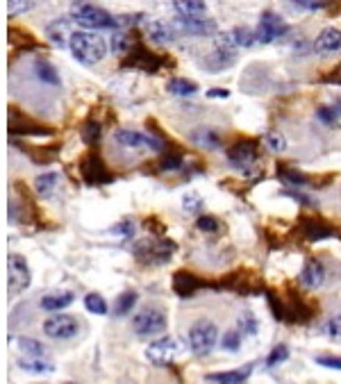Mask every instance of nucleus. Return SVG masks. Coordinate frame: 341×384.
<instances>
[{
    "mask_svg": "<svg viewBox=\"0 0 341 384\" xmlns=\"http://www.w3.org/2000/svg\"><path fill=\"white\" fill-rule=\"evenodd\" d=\"M68 48L73 57L84 66H94L108 55V44L96 32H73L68 37Z\"/></svg>",
    "mask_w": 341,
    "mask_h": 384,
    "instance_id": "f257e3e1",
    "label": "nucleus"
},
{
    "mask_svg": "<svg viewBox=\"0 0 341 384\" xmlns=\"http://www.w3.org/2000/svg\"><path fill=\"white\" fill-rule=\"evenodd\" d=\"M71 18L84 30H114L118 25V21L108 10H103L101 5L91 3V0H75L71 5Z\"/></svg>",
    "mask_w": 341,
    "mask_h": 384,
    "instance_id": "f03ea898",
    "label": "nucleus"
},
{
    "mask_svg": "<svg viewBox=\"0 0 341 384\" xmlns=\"http://www.w3.org/2000/svg\"><path fill=\"white\" fill-rule=\"evenodd\" d=\"M177 251V244L170 239L157 237V239H144L134 246V259L144 266H162L173 257V253Z\"/></svg>",
    "mask_w": 341,
    "mask_h": 384,
    "instance_id": "7ed1b4c3",
    "label": "nucleus"
},
{
    "mask_svg": "<svg viewBox=\"0 0 341 384\" xmlns=\"http://www.w3.org/2000/svg\"><path fill=\"white\" fill-rule=\"evenodd\" d=\"M218 344V328L207 318H201L189 328V348L196 357H207Z\"/></svg>",
    "mask_w": 341,
    "mask_h": 384,
    "instance_id": "20e7f679",
    "label": "nucleus"
},
{
    "mask_svg": "<svg viewBox=\"0 0 341 384\" xmlns=\"http://www.w3.org/2000/svg\"><path fill=\"white\" fill-rule=\"evenodd\" d=\"M7 130L12 137H53L51 127L37 123L16 107H10V112H7Z\"/></svg>",
    "mask_w": 341,
    "mask_h": 384,
    "instance_id": "39448f33",
    "label": "nucleus"
},
{
    "mask_svg": "<svg viewBox=\"0 0 341 384\" xmlns=\"http://www.w3.org/2000/svg\"><path fill=\"white\" fill-rule=\"evenodd\" d=\"M121 66L123 68H137V71H144V73H157V71L164 66V57L151 53L139 39H134L132 48L127 51L125 60L121 62Z\"/></svg>",
    "mask_w": 341,
    "mask_h": 384,
    "instance_id": "423d86ee",
    "label": "nucleus"
},
{
    "mask_svg": "<svg viewBox=\"0 0 341 384\" xmlns=\"http://www.w3.org/2000/svg\"><path fill=\"white\" fill-rule=\"evenodd\" d=\"M80 175H82L84 182L91 184V187H101V184H110V182L116 180V175L108 168L105 159L94 151L87 153L80 159Z\"/></svg>",
    "mask_w": 341,
    "mask_h": 384,
    "instance_id": "0eeeda50",
    "label": "nucleus"
},
{
    "mask_svg": "<svg viewBox=\"0 0 341 384\" xmlns=\"http://www.w3.org/2000/svg\"><path fill=\"white\" fill-rule=\"evenodd\" d=\"M166 325V311L160 307H146L132 318V330L137 332V337H155V334L164 332Z\"/></svg>",
    "mask_w": 341,
    "mask_h": 384,
    "instance_id": "6e6552de",
    "label": "nucleus"
},
{
    "mask_svg": "<svg viewBox=\"0 0 341 384\" xmlns=\"http://www.w3.org/2000/svg\"><path fill=\"white\" fill-rule=\"evenodd\" d=\"M298 232H301V237H305L307 241H314V244L316 241L341 237L335 225L325 223L321 216H310V214H303L301 218H298Z\"/></svg>",
    "mask_w": 341,
    "mask_h": 384,
    "instance_id": "1a4fd4ad",
    "label": "nucleus"
},
{
    "mask_svg": "<svg viewBox=\"0 0 341 384\" xmlns=\"http://www.w3.org/2000/svg\"><path fill=\"white\" fill-rule=\"evenodd\" d=\"M114 141H116L118 146L127 148V151H144V148H151V151H166V141H162L157 137H148V134H141L137 130H116L114 132Z\"/></svg>",
    "mask_w": 341,
    "mask_h": 384,
    "instance_id": "9d476101",
    "label": "nucleus"
},
{
    "mask_svg": "<svg viewBox=\"0 0 341 384\" xmlns=\"http://www.w3.org/2000/svg\"><path fill=\"white\" fill-rule=\"evenodd\" d=\"M32 282L30 266H27V259L23 255L12 253L7 257V284H10V294H18V291H25Z\"/></svg>",
    "mask_w": 341,
    "mask_h": 384,
    "instance_id": "9b49d317",
    "label": "nucleus"
},
{
    "mask_svg": "<svg viewBox=\"0 0 341 384\" xmlns=\"http://www.w3.org/2000/svg\"><path fill=\"white\" fill-rule=\"evenodd\" d=\"M227 162L237 168L253 166L260 157V141L257 139H239L227 148Z\"/></svg>",
    "mask_w": 341,
    "mask_h": 384,
    "instance_id": "f8f14e48",
    "label": "nucleus"
},
{
    "mask_svg": "<svg viewBox=\"0 0 341 384\" xmlns=\"http://www.w3.org/2000/svg\"><path fill=\"white\" fill-rule=\"evenodd\" d=\"M77 330H80V323H77V318L71 314H55L44 321V334L51 339H57V341L73 339Z\"/></svg>",
    "mask_w": 341,
    "mask_h": 384,
    "instance_id": "ddd939ff",
    "label": "nucleus"
},
{
    "mask_svg": "<svg viewBox=\"0 0 341 384\" xmlns=\"http://www.w3.org/2000/svg\"><path fill=\"white\" fill-rule=\"evenodd\" d=\"M289 32V25L284 23V18L278 16L273 12H264L260 16V25H257V41L260 44H271V41L284 37Z\"/></svg>",
    "mask_w": 341,
    "mask_h": 384,
    "instance_id": "4468645a",
    "label": "nucleus"
},
{
    "mask_svg": "<svg viewBox=\"0 0 341 384\" xmlns=\"http://www.w3.org/2000/svg\"><path fill=\"white\" fill-rule=\"evenodd\" d=\"M175 355H177V344H175V339H170V337H162L146 348L148 361H153V364H157V366L170 364Z\"/></svg>",
    "mask_w": 341,
    "mask_h": 384,
    "instance_id": "2eb2a0df",
    "label": "nucleus"
},
{
    "mask_svg": "<svg viewBox=\"0 0 341 384\" xmlns=\"http://www.w3.org/2000/svg\"><path fill=\"white\" fill-rule=\"evenodd\" d=\"M314 53L323 57H332L341 53V30H337V27H325V30L318 32V37L314 39Z\"/></svg>",
    "mask_w": 341,
    "mask_h": 384,
    "instance_id": "dca6fc26",
    "label": "nucleus"
},
{
    "mask_svg": "<svg viewBox=\"0 0 341 384\" xmlns=\"http://www.w3.org/2000/svg\"><path fill=\"white\" fill-rule=\"evenodd\" d=\"M205 287V282L191 271H175L173 273V291L180 298H191Z\"/></svg>",
    "mask_w": 341,
    "mask_h": 384,
    "instance_id": "f3484780",
    "label": "nucleus"
},
{
    "mask_svg": "<svg viewBox=\"0 0 341 384\" xmlns=\"http://www.w3.org/2000/svg\"><path fill=\"white\" fill-rule=\"evenodd\" d=\"M323 280H325V268H323L321 261H318V259H307V261H305L303 273H301L303 287L316 289V287H321Z\"/></svg>",
    "mask_w": 341,
    "mask_h": 384,
    "instance_id": "a211bd4d",
    "label": "nucleus"
},
{
    "mask_svg": "<svg viewBox=\"0 0 341 384\" xmlns=\"http://www.w3.org/2000/svg\"><path fill=\"white\" fill-rule=\"evenodd\" d=\"M173 7L180 18H207L205 0H173Z\"/></svg>",
    "mask_w": 341,
    "mask_h": 384,
    "instance_id": "6ab92c4d",
    "label": "nucleus"
},
{
    "mask_svg": "<svg viewBox=\"0 0 341 384\" xmlns=\"http://www.w3.org/2000/svg\"><path fill=\"white\" fill-rule=\"evenodd\" d=\"M253 373V364H246L234 371H223V373H212L207 375V382L212 384H244Z\"/></svg>",
    "mask_w": 341,
    "mask_h": 384,
    "instance_id": "aec40b11",
    "label": "nucleus"
},
{
    "mask_svg": "<svg viewBox=\"0 0 341 384\" xmlns=\"http://www.w3.org/2000/svg\"><path fill=\"white\" fill-rule=\"evenodd\" d=\"M21 151H25V155L30 157L34 164H53V162L57 159V155H60L62 146L55 144V146H21Z\"/></svg>",
    "mask_w": 341,
    "mask_h": 384,
    "instance_id": "412c9836",
    "label": "nucleus"
},
{
    "mask_svg": "<svg viewBox=\"0 0 341 384\" xmlns=\"http://www.w3.org/2000/svg\"><path fill=\"white\" fill-rule=\"evenodd\" d=\"M177 25L182 30H187V34H212L216 32V23L210 18H180L177 16Z\"/></svg>",
    "mask_w": 341,
    "mask_h": 384,
    "instance_id": "4be33fe9",
    "label": "nucleus"
},
{
    "mask_svg": "<svg viewBox=\"0 0 341 384\" xmlns=\"http://www.w3.org/2000/svg\"><path fill=\"white\" fill-rule=\"evenodd\" d=\"M234 60H237V51L232 48H214V53L207 57V66L210 71H223L227 66H232Z\"/></svg>",
    "mask_w": 341,
    "mask_h": 384,
    "instance_id": "5701e85b",
    "label": "nucleus"
},
{
    "mask_svg": "<svg viewBox=\"0 0 341 384\" xmlns=\"http://www.w3.org/2000/svg\"><path fill=\"white\" fill-rule=\"evenodd\" d=\"M148 37H151L155 44L166 46L175 39V32L168 23H164V21H153V23H148Z\"/></svg>",
    "mask_w": 341,
    "mask_h": 384,
    "instance_id": "b1692460",
    "label": "nucleus"
},
{
    "mask_svg": "<svg viewBox=\"0 0 341 384\" xmlns=\"http://www.w3.org/2000/svg\"><path fill=\"white\" fill-rule=\"evenodd\" d=\"M75 300V296L71 291H60V294H48L41 298V309L46 311H60L64 307H68L71 303Z\"/></svg>",
    "mask_w": 341,
    "mask_h": 384,
    "instance_id": "393cba45",
    "label": "nucleus"
},
{
    "mask_svg": "<svg viewBox=\"0 0 341 384\" xmlns=\"http://www.w3.org/2000/svg\"><path fill=\"white\" fill-rule=\"evenodd\" d=\"M191 141L198 146V148H205V151H216L218 146H221V137L210 130V127H201V130H196L191 134Z\"/></svg>",
    "mask_w": 341,
    "mask_h": 384,
    "instance_id": "a878e982",
    "label": "nucleus"
},
{
    "mask_svg": "<svg viewBox=\"0 0 341 384\" xmlns=\"http://www.w3.org/2000/svg\"><path fill=\"white\" fill-rule=\"evenodd\" d=\"M137 300H139L137 291H132V289L123 291V294L116 298V303H114V316H127L134 305H137Z\"/></svg>",
    "mask_w": 341,
    "mask_h": 384,
    "instance_id": "bb28decb",
    "label": "nucleus"
},
{
    "mask_svg": "<svg viewBox=\"0 0 341 384\" xmlns=\"http://www.w3.org/2000/svg\"><path fill=\"white\" fill-rule=\"evenodd\" d=\"M184 164V155L180 151H170L164 153L162 157L157 159V170L160 173H170V170H180Z\"/></svg>",
    "mask_w": 341,
    "mask_h": 384,
    "instance_id": "cd10ccee",
    "label": "nucleus"
},
{
    "mask_svg": "<svg viewBox=\"0 0 341 384\" xmlns=\"http://www.w3.org/2000/svg\"><path fill=\"white\" fill-rule=\"evenodd\" d=\"M82 141L87 146H98V141H101V134H103V125L98 123L96 118H89V120H84L82 123Z\"/></svg>",
    "mask_w": 341,
    "mask_h": 384,
    "instance_id": "c85d7f7f",
    "label": "nucleus"
},
{
    "mask_svg": "<svg viewBox=\"0 0 341 384\" xmlns=\"http://www.w3.org/2000/svg\"><path fill=\"white\" fill-rule=\"evenodd\" d=\"M278 177L284 182H289V184H294V187H305V184H314V180H310L307 175L301 173V170H294V168H289V166H284L280 164L278 166Z\"/></svg>",
    "mask_w": 341,
    "mask_h": 384,
    "instance_id": "c756f323",
    "label": "nucleus"
},
{
    "mask_svg": "<svg viewBox=\"0 0 341 384\" xmlns=\"http://www.w3.org/2000/svg\"><path fill=\"white\" fill-rule=\"evenodd\" d=\"M34 68H37V77L41 82L51 84V87H57V84H60V73H57L51 62L39 60L37 64H34Z\"/></svg>",
    "mask_w": 341,
    "mask_h": 384,
    "instance_id": "7c9ffc66",
    "label": "nucleus"
},
{
    "mask_svg": "<svg viewBox=\"0 0 341 384\" xmlns=\"http://www.w3.org/2000/svg\"><path fill=\"white\" fill-rule=\"evenodd\" d=\"M166 89L173 96H194L198 91V84L191 80H182V77H173V80H168Z\"/></svg>",
    "mask_w": 341,
    "mask_h": 384,
    "instance_id": "2f4dec72",
    "label": "nucleus"
},
{
    "mask_svg": "<svg viewBox=\"0 0 341 384\" xmlns=\"http://www.w3.org/2000/svg\"><path fill=\"white\" fill-rule=\"evenodd\" d=\"M221 220L216 216H210V214H201L196 218V230L198 232H205V234H218L221 232Z\"/></svg>",
    "mask_w": 341,
    "mask_h": 384,
    "instance_id": "473e14b6",
    "label": "nucleus"
},
{
    "mask_svg": "<svg viewBox=\"0 0 341 384\" xmlns=\"http://www.w3.org/2000/svg\"><path fill=\"white\" fill-rule=\"evenodd\" d=\"M84 307H87V311H91V314H98V316H105L110 309L101 294H87L84 296Z\"/></svg>",
    "mask_w": 341,
    "mask_h": 384,
    "instance_id": "72a5a7b5",
    "label": "nucleus"
},
{
    "mask_svg": "<svg viewBox=\"0 0 341 384\" xmlns=\"http://www.w3.org/2000/svg\"><path fill=\"white\" fill-rule=\"evenodd\" d=\"M18 348L23 353H27L30 355V357H44L46 355V346L41 344V341H37V339H30V337H21L18 339Z\"/></svg>",
    "mask_w": 341,
    "mask_h": 384,
    "instance_id": "f704fd0d",
    "label": "nucleus"
},
{
    "mask_svg": "<svg viewBox=\"0 0 341 384\" xmlns=\"http://www.w3.org/2000/svg\"><path fill=\"white\" fill-rule=\"evenodd\" d=\"M57 173H44V175H39L37 177V182H34V189H37V194L41 198H46V196H51L53 194V189H55V184H57Z\"/></svg>",
    "mask_w": 341,
    "mask_h": 384,
    "instance_id": "c9c22d12",
    "label": "nucleus"
},
{
    "mask_svg": "<svg viewBox=\"0 0 341 384\" xmlns=\"http://www.w3.org/2000/svg\"><path fill=\"white\" fill-rule=\"evenodd\" d=\"M18 366L23 368V371H30V373H53L55 366L48 364V361L39 359V357H32V359H21Z\"/></svg>",
    "mask_w": 341,
    "mask_h": 384,
    "instance_id": "e433bc0d",
    "label": "nucleus"
},
{
    "mask_svg": "<svg viewBox=\"0 0 341 384\" xmlns=\"http://www.w3.org/2000/svg\"><path fill=\"white\" fill-rule=\"evenodd\" d=\"M316 118L321 120L323 125H328V127H339L341 125L339 114H337L335 107H332V105H323V107H318L316 110Z\"/></svg>",
    "mask_w": 341,
    "mask_h": 384,
    "instance_id": "4c0bfd02",
    "label": "nucleus"
},
{
    "mask_svg": "<svg viewBox=\"0 0 341 384\" xmlns=\"http://www.w3.org/2000/svg\"><path fill=\"white\" fill-rule=\"evenodd\" d=\"M48 37L53 39L55 46H66V21H55V23H51V27H48Z\"/></svg>",
    "mask_w": 341,
    "mask_h": 384,
    "instance_id": "58836bf2",
    "label": "nucleus"
},
{
    "mask_svg": "<svg viewBox=\"0 0 341 384\" xmlns=\"http://www.w3.org/2000/svg\"><path fill=\"white\" fill-rule=\"evenodd\" d=\"M232 34H234V41H237L239 48H251L255 41H257V32L248 30V27H234Z\"/></svg>",
    "mask_w": 341,
    "mask_h": 384,
    "instance_id": "ea45409f",
    "label": "nucleus"
},
{
    "mask_svg": "<svg viewBox=\"0 0 341 384\" xmlns=\"http://www.w3.org/2000/svg\"><path fill=\"white\" fill-rule=\"evenodd\" d=\"M34 7V0H7V16H21V14L30 12Z\"/></svg>",
    "mask_w": 341,
    "mask_h": 384,
    "instance_id": "a19ab883",
    "label": "nucleus"
},
{
    "mask_svg": "<svg viewBox=\"0 0 341 384\" xmlns=\"http://www.w3.org/2000/svg\"><path fill=\"white\" fill-rule=\"evenodd\" d=\"M182 207L187 214H201L203 209V198L196 194V191H189V194H184L182 198Z\"/></svg>",
    "mask_w": 341,
    "mask_h": 384,
    "instance_id": "79ce46f5",
    "label": "nucleus"
},
{
    "mask_svg": "<svg viewBox=\"0 0 341 384\" xmlns=\"http://www.w3.org/2000/svg\"><path fill=\"white\" fill-rule=\"evenodd\" d=\"M264 144H266L268 151H273V153H284V151H287V141H284V137L280 132H268L264 137Z\"/></svg>",
    "mask_w": 341,
    "mask_h": 384,
    "instance_id": "37998d69",
    "label": "nucleus"
},
{
    "mask_svg": "<svg viewBox=\"0 0 341 384\" xmlns=\"http://www.w3.org/2000/svg\"><path fill=\"white\" fill-rule=\"evenodd\" d=\"M289 357V348L284 346V344H280V346H275L273 350H271V355H268L266 357V366L268 368H273L275 364H282L284 359Z\"/></svg>",
    "mask_w": 341,
    "mask_h": 384,
    "instance_id": "c03bdc74",
    "label": "nucleus"
},
{
    "mask_svg": "<svg viewBox=\"0 0 341 384\" xmlns=\"http://www.w3.org/2000/svg\"><path fill=\"white\" fill-rule=\"evenodd\" d=\"M221 346L225 348V350H239V346H241V332L239 330H230V332H225L223 334V341H221Z\"/></svg>",
    "mask_w": 341,
    "mask_h": 384,
    "instance_id": "a18cd8bd",
    "label": "nucleus"
},
{
    "mask_svg": "<svg viewBox=\"0 0 341 384\" xmlns=\"http://www.w3.org/2000/svg\"><path fill=\"white\" fill-rule=\"evenodd\" d=\"M132 232H134V225H132V220H121L118 225H114L112 227V234H116V237H132Z\"/></svg>",
    "mask_w": 341,
    "mask_h": 384,
    "instance_id": "49530a36",
    "label": "nucleus"
},
{
    "mask_svg": "<svg viewBox=\"0 0 341 384\" xmlns=\"http://www.w3.org/2000/svg\"><path fill=\"white\" fill-rule=\"evenodd\" d=\"M239 328H241V334H255L257 332V321H255V318L248 314V316H244V318H239Z\"/></svg>",
    "mask_w": 341,
    "mask_h": 384,
    "instance_id": "de8ad7c7",
    "label": "nucleus"
},
{
    "mask_svg": "<svg viewBox=\"0 0 341 384\" xmlns=\"http://www.w3.org/2000/svg\"><path fill=\"white\" fill-rule=\"evenodd\" d=\"M325 332H328L332 339H341V314L330 318L328 325H325Z\"/></svg>",
    "mask_w": 341,
    "mask_h": 384,
    "instance_id": "09e8293b",
    "label": "nucleus"
},
{
    "mask_svg": "<svg viewBox=\"0 0 341 384\" xmlns=\"http://www.w3.org/2000/svg\"><path fill=\"white\" fill-rule=\"evenodd\" d=\"M316 364H321L325 368H335V371H341V357H316Z\"/></svg>",
    "mask_w": 341,
    "mask_h": 384,
    "instance_id": "8fccbe9b",
    "label": "nucleus"
},
{
    "mask_svg": "<svg viewBox=\"0 0 341 384\" xmlns=\"http://www.w3.org/2000/svg\"><path fill=\"white\" fill-rule=\"evenodd\" d=\"M144 225L148 227V230H157V237H162V234H164L166 232V227H164V223H160V220L157 218H146L144 220Z\"/></svg>",
    "mask_w": 341,
    "mask_h": 384,
    "instance_id": "3c124183",
    "label": "nucleus"
},
{
    "mask_svg": "<svg viewBox=\"0 0 341 384\" xmlns=\"http://www.w3.org/2000/svg\"><path fill=\"white\" fill-rule=\"evenodd\" d=\"M282 196L294 198V201H298L301 205H314V201H310V198H305L303 194H298V191H282Z\"/></svg>",
    "mask_w": 341,
    "mask_h": 384,
    "instance_id": "603ef678",
    "label": "nucleus"
},
{
    "mask_svg": "<svg viewBox=\"0 0 341 384\" xmlns=\"http://www.w3.org/2000/svg\"><path fill=\"white\" fill-rule=\"evenodd\" d=\"M291 3H296L298 7H305V10H316V7H321L316 0H291Z\"/></svg>",
    "mask_w": 341,
    "mask_h": 384,
    "instance_id": "864d4df0",
    "label": "nucleus"
},
{
    "mask_svg": "<svg viewBox=\"0 0 341 384\" xmlns=\"http://www.w3.org/2000/svg\"><path fill=\"white\" fill-rule=\"evenodd\" d=\"M323 7H328L332 16H339V14H341V0H330V3L323 5Z\"/></svg>",
    "mask_w": 341,
    "mask_h": 384,
    "instance_id": "5fc2aeb1",
    "label": "nucleus"
},
{
    "mask_svg": "<svg viewBox=\"0 0 341 384\" xmlns=\"http://www.w3.org/2000/svg\"><path fill=\"white\" fill-rule=\"evenodd\" d=\"M207 96L210 98H223V101H225V98L230 96V91H227V89H210Z\"/></svg>",
    "mask_w": 341,
    "mask_h": 384,
    "instance_id": "6e6d98bb",
    "label": "nucleus"
},
{
    "mask_svg": "<svg viewBox=\"0 0 341 384\" xmlns=\"http://www.w3.org/2000/svg\"><path fill=\"white\" fill-rule=\"evenodd\" d=\"M325 82H332V84H341V64L335 68V73H330L325 77Z\"/></svg>",
    "mask_w": 341,
    "mask_h": 384,
    "instance_id": "4d7b16f0",
    "label": "nucleus"
},
{
    "mask_svg": "<svg viewBox=\"0 0 341 384\" xmlns=\"http://www.w3.org/2000/svg\"><path fill=\"white\" fill-rule=\"evenodd\" d=\"M332 107H335V110H337V114H339V118H341V98H339V101H337L335 105H332Z\"/></svg>",
    "mask_w": 341,
    "mask_h": 384,
    "instance_id": "13d9d810",
    "label": "nucleus"
},
{
    "mask_svg": "<svg viewBox=\"0 0 341 384\" xmlns=\"http://www.w3.org/2000/svg\"><path fill=\"white\" fill-rule=\"evenodd\" d=\"M66 384H75V382H66Z\"/></svg>",
    "mask_w": 341,
    "mask_h": 384,
    "instance_id": "bf43d9fd",
    "label": "nucleus"
}]
</instances>
